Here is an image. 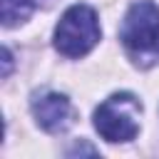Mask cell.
I'll use <instances>...</instances> for the list:
<instances>
[{
    "label": "cell",
    "mask_w": 159,
    "mask_h": 159,
    "mask_svg": "<svg viewBox=\"0 0 159 159\" xmlns=\"http://www.w3.org/2000/svg\"><path fill=\"white\" fill-rule=\"evenodd\" d=\"M119 40L139 67L157 65L159 62V7L152 0L134 2L119 25Z\"/></svg>",
    "instance_id": "1"
},
{
    "label": "cell",
    "mask_w": 159,
    "mask_h": 159,
    "mask_svg": "<svg viewBox=\"0 0 159 159\" xmlns=\"http://www.w3.org/2000/svg\"><path fill=\"white\" fill-rule=\"evenodd\" d=\"M99 22L97 12L89 5H72L65 10L55 27V47L65 57H82L99 42Z\"/></svg>",
    "instance_id": "2"
},
{
    "label": "cell",
    "mask_w": 159,
    "mask_h": 159,
    "mask_svg": "<svg viewBox=\"0 0 159 159\" xmlns=\"http://www.w3.org/2000/svg\"><path fill=\"white\" fill-rule=\"evenodd\" d=\"M142 104L129 92H117L107 97L94 109V129L107 142H129L139 134Z\"/></svg>",
    "instance_id": "3"
},
{
    "label": "cell",
    "mask_w": 159,
    "mask_h": 159,
    "mask_svg": "<svg viewBox=\"0 0 159 159\" xmlns=\"http://www.w3.org/2000/svg\"><path fill=\"white\" fill-rule=\"evenodd\" d=\"M32 117L45 132L57 134L72 124V104L65 94L42 92L32 99Z\"/></svg>",
    "instance_id": "4"
},
{
    "label": "cell",
    "mask_w": 159,
    "mask_h": 159,
    "mask_svg": "<svg viewBox=\"0 0 159 159\" xmlns=\"http://www.w3.org/2000/svg\"><path fill=\"white\" fill-rule=\"evenodd\" d=\"M37 2H50V0H0V15L5 27H15L30 17Z\"/></svg>",
    "instance_id": "5"
},
{
    "label": "cell",
    "mask_w": 159,
    "mask_h": 159,
    "mask_svg": "<svg viewBox=\"0 0 159 159\" xmlns=\"http://www.w3.org/2000/svg\"><path fill=\"white\" fill-rule=\"evenodd\" d=\"M2 65H5V67H2V77H7V75H10V67H12V57H10V50H7V47L2 50Z\"/></svg>",
    "instance_id": "6"
}]
</instances>
